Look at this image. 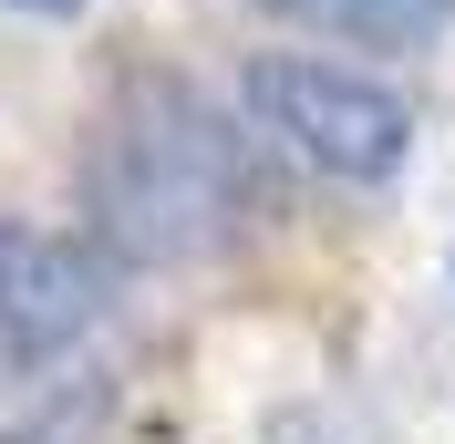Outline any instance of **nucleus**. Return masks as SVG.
<instances>
[{
  "label": "nucleus",
  "mask_w": 455,
  "mask_h": 444,
  "mask_svg": "<svg viewBox=\"0 0 455 444\" xmlns=\"http://www.w3.org/2000/svg\"><path fill=\"white\" fill-rule=\"evenodd\" d=\"M84 218L114 269H187L238 218H259V135L197 83L145 73L84 145Z\"/></svg>",
  "instance_id": "f257e3e1"
},
{
  "label": "nucleus",
  "mask_w": 455,
  "mask_h": 444,
  "mask_svg": "<svg viewBox=\"0 0 455 444\" xmlns=\"http://www.w3.org/2000/svg\"><path fill=\"white\" fill-rule=\"evenodd\" d=\"M238 114L269 155L331 176V186H394L403 155H414V104L383 73H352V62H321V52H249Z\"/></svg>",
  "instance_id": "f03ea898"
},
{
  "label": "nucleus",
  "mask_w": 455,
  "mask_h": 444,
  "mask_svg": "<svg viewBox=\"0 0 455 444\" xmlns=\"http://www.w3.org/2000/svg\"><path fill=\"white\" fill-rule=\"evenodd\" d=\"M114 279L124 269L93 249V227L0 218V372H52L73 341H93Z\"/></svg>",
  "instance_id": "7ed1b4c3"
},
{
  "label": "nucleus",
  "mask_w": 455,
  "mask_h": 444,
  "mask_svg": "<svg viewBox=\"0 0 455 444\" xmlns=\"http://www.w3.org/2000/svg\"><path fill=\"white\" fill-rule=\"evenodd\" d=\"M300 31H331V42H363V52H425L455 31V0H259Z\"/></svg>",
  "instance_id": "20e7f679"
},
{
  "label": "nucleus",
  "mask_w": 455,
  "mask_h": 444,
  "mask_svg": "<svg viewBox=\"0 0 455 444\" xmlns=\"http://www.w3.org/2000/svg\"><path fill=\"white\" fill-rule=\"evenodd\" d=\"M104 424H114V383L104 372H73V383H42V403H31L0 444H93Z\"/></svg>",
  "instance_id": "39448f33"
},
{
  "label": "nucleus",
  "mask_w": 455,
  "mask_h": 444,
  "mask_svg": "<svg viewBox=\"0 0 455 444\" xmlns=\"http://www.w3.org/2000/svg\"><path fill=\"white\" fill-rule=\"evenodd\" d=\"M0 11H21V21H73L84 0H0Z\"/></svg>",
  "instance_id": "423d86ee"
}]
</instances>
